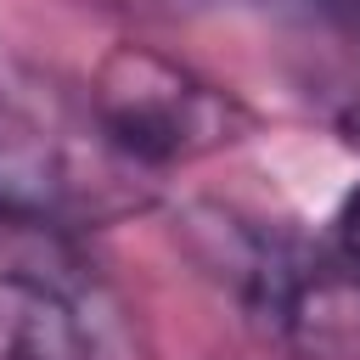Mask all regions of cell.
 Here are the masks:
<instances>
[{
  "mask_svg": "<svg viewBox=\"0 0 360 360\" xmlns=\"http://www.w3.org/2000/svg\"><path fill=\"white\" fill-rule=\"evenodd\" d=\"M152 174L124 163L84 101L34 79H0V214L34 225H101L152 202Z\"/></svg>",
  "mask_w": 360,
  "mask_h": 360,
  "instance_id": "6da1fadb",
  "label": "cell"
},
{
  "mask_svg": "<svg viewBox=\"0 0 360 360\" xmlns=\"http://www.w3.org/2000/svg\"><path fill=\"white\" fill-rule=\"evenodd\" d=\"M208 264L231 281L248 321L292 360H360V276H349L326 242L287 225L214 214Z\"/></svg>",
  "mask_w": 360,
  "mask_h": 360,
  "instance_id": "7a4b0ae2",
  "label": "cell"
},
{
  "mask_svg": "<svg viewBox=\"0 0 360 360\" xmlns=\"http://www.w3.org/2000/svg\"><path fill=\"white\" fill-rule=\"evenodd\" d=\"M84 107L96 129L107 135V146L152 180L174 163H191V158H208L242 141L248 129V112L236 96H225L202 73L146 45L107 51L84 90Z\"/></svg>",
  "mask_w": 360,
  "mask_h": 360,
  "instance_id": "3957f363",
  "label": "cell"
},
{
  "mask_svg": "<svg viewBox=\"0 0 360 360\" xmlns=\"http://www.w3.org/2000/svg\"><path fill=\"white\" fill-rule=\"evenodd\" d=\"M0 360H101L96 321L62 281L0 270Z\"/></svg>",
  "mask_w": 360,
  "mask_h": 360,
  "instance_id": "277c9868",
  "label": "cell"
},
{
  "mask_svg": "<svg viewBox=\"0 0 360 360\" xmlns=\"http://www.w3.org/2000/svg\"><path fill=\"white\" fill-rule=\"evenodd\" d=\"M326 248H332V259H338L349 276H360V186L343 191V202H338V214H332Z\"/></svg>",
  "mask_w": 360,
  "mask_h": 360,
  "instance_id": "5b68a950",
  "label": "cell"
},
{
  "mask_svg": "<svg viewBox=\"0 0 360 360\" xmlns=\"http://www.w3.org/2000/svg\"><path fill=\"white\" fill-rule=\"evenodd\" d=\"M338 34H349V39H360V0H309Z\"/></svg>",
  "mask_w": 360,
  "mask_h": 360,
  "instance_id": "8992f818",
  "label": "cell"
}]
</instances>
